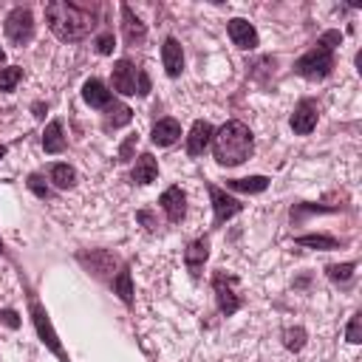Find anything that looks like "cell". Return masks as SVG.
I'll list each match as a JSON object with an SVG mask.
<instances>
[{"label": "cell", "instance_id": "obj_1", "mask_svg": "<svg viewBox=\"0 0 362 362\" xmlns=\"http://www.w3.org/2000/svg\"><path fill=\"white\" fill-rule=\"evenodd\" d=\"M48 28L62 42H79L85 40L96 25V6H79L71 0H54L45 6Z\"/></svg>", "mask_w": 362, "mask_h": 362}, {"label": "cell", "instance_id": "obj_2", "mask_svg": "<svg viewBox=\"0 0 362 362\" xmlns=\"http://www.w3.org/2000/svg\"><path fill=\"white\" fill-rule=\"evenodd\" d=\"M252 150H255L252 130L243 122H238V119L226 122L221 130L212 133V156H215V161L221 167H238V164H243L252 156Z\"/></svg>", "mask_w": 362, "mask_h": 362}, {"label": "cell", "instance_id": "obj_3", "mask_svg": "<svg viewBox=\"0 0 362 362\" xmlns=\"http://www.w3.org/2000/svg\"><path fill=\"white\" fill-rule=\"evenodd\" d=\"M342 42L339 31H325L314 48H308L297 62H294V74L305 76V79H325L334 71V48Z\"/></svg>", "mask_w": 362, "mask_h": 362}, {"label": "cell", "instance_id": "obj_4", "mask_svg": "<svg viewBox=\"0 0 362 362\" xmlns=\"http://www.w3.org/2000/svg\"><path fill=\"white\" fill-rule=\"evenodd\" d=\"M110 82L113 90H119L122 96H147L150 93V76L136 68L130 59H119L110 71Z\"/></svg>", "mask_w": 362, "mask_h": 362}, {"label": "cell", "instance_id": "obj_5", "mask_svg": "<svg viewBox=\"0 0 362 362\" xmlns=\"http://www.w3.org/2000/svg\"><path fill=\"white\" fill-rule=\"evenodd\" d=\"M235 286H238V280H235L232 274H226V272H215V274H212V288H215L218 311H221L223 317H232V314L243 305V300H240V294L235 291Z\"/></svg>", "mask_w": 362, "mask_h": 362}, {"label": "cell", "instance_id": "obj_6", "mask_svg": "<svg viewBox=\"0 0 362 362\" xmlns=\"http://www.w3.org/2000/svg\"><path fill=\"white\" fill-rule=\"evenodd\" d=\"M3 28H6L8 42H14V45H28L31 37H34V17H31V11H28L25 6H17V8L8 11Z\"/></svg>", "mask_w": 362, "mask_h": 362}, {"label": "cell", "instance_id": "obj_7", "mask_svg": "<svg viewBox=\"0 0 362 362\" xmlns=\"http://www.w3.org/2000/svg\"><path fill=\"white\" fill-rule=\"evenodd\" d=\"M28 308H31V320H34V328H37L42 345H48L62 362H68V356H65V351H62V345H59V339H57V334H54V328H51V320H48L45 308L40 305V300H37L34 294H28Z\"/></svg>", "mask_w": 362, "mask_h": 362}, {"label": "cell", "instance_id": "obj_8", "mask_svg": "<svg viewBox=\"0 0 362 362\" xmlns=\"http://www.w3.org/2000/svg\"><path fill=\"white\" fill-rule=\"evenodd\" d=\"M206 189H209V198H212V209H215V226H223L229 218H235V215L243 209V204H240L238 198L226 195L221 187H215V184H206Z\"/></svg>", "mask_w": 362, "mask_h": 362}, {"label": "cell", "instance_id": "obj_9", "mask_svg": "<svg viewBox=\"0 0 362 362\" xmlns=\"http://www.w3.org/2000/svg\"><path fill=\"white\" fill-rule=\"evenodd\" d=\"M317 119H320V107L314 99H300L294 113H291V130L297 136H308L314 127H317Z\"/></svg>", "mask_w": 362, "mask_h": 362}, {"label": "cell", "instance_id": "obj_10", "mask_svg": "<svg viewBox=\"0 0 362 362\" xmlns=\"http://www.w3.org/2000/svg\"><path fill=\"white\" fill-rule=\"evenodd\" d=\"M158 206L164 209V215H167L170 223L184 221V215H187V198H184L181 187H167V189L158 195Z\"/></svg>", "mask_w": 362, "mask_h": 362}, {"label": "cell", "instance_id": "obj_11", "mask_svg": "<svg viewBox=\"0 0 362 362\" xmlns=\"http://www.w3.org/2000/svg\"><path fill=\"white\" fill-rule=\"evenodd\" d=\"M226 31H229V37H232V42H235L238 48H243V51L257 48V31H255V25H252L249 20L235 17V20H229Z\"/></svg>", "mask_w": 362, "mask_h": 362}, {"label": "cell", "instance_id": "obj_12", "mask_svg": "<svg viewBox=\"0 0 362 362\" xmlns=\"http://www.w3.org/2000/svg\"><path fill=\"white\" fill-rule=\"evenodd\" d=\"M206 257H209V238L204 235V238H195V240L187 246V252H184V263H187V269H189L192 277H201Z\"/></svg>", "mask_w": 362, "mask_h": 362}, {"label": "cell", "instance_id": "obj_13", "mask_svg": "<svg viewBox=\"0 0 362 362\" xmlns=\"http://www.w3.org/2000/svg\"><path fill=\"white\" fill-rule=\"evenodd\" d=\"M161 62H164L167 76H178L184 71V51H181V42L175 37H167L164 40V45H161Z\"/></svg>", "mask_w": 362, "mask_h": 362}, {"label": "cell", "instance_id": "obj_14", "mask_svg": "<svg viewBox=\"0 0 362 362\" xmlns=\"http://www.w3.org/2000/svg\"><path fill=\"white\" fill-rule=\"evenodd\" d=\"M82 99H85V105H90V107H99V110H105L110 102H113V93L107 90V85L102 82V79H88L85 85H82Z\"/></svg>", "mask_w": 362, "mask_h": 362}, {"label": "cell", "instance_id": "obj_15", "mask_svg": "<svg viewBox=\"0 0 362 362\" xmlns=\"http://www.w3.org/2000/svg\"><path fill=\"white\" fill-rule=\"evenodd\" d=\"M212 133H215L212 124L204 122V119H198V122L189 127V136H187V153H189V156H201V153L209 147Z\"/></svg>", "mask_w": 362, "mask_h": 362}, {"label": "cell", "instance_id": "obj_16", "mask_svg": "<svg viewBox=\"0 0 362 362\" xmlns=\"http://www.w3.org/2000/svg\"><path fill=\"white\" fill-rule=\"evenodd\" d=\"M122 34H124L127 45H139L147 37V25L130 11V6H122Z\"/></svg>", "mask_w": 362, "mask_h": 362}, {"label": "cell", "instance_id": "obj_17", "mask_svg": "<svg viewBox=\"0 0 362 362\" xmlns=\"http://www.w3.org/2000/svg\"><path fill=\"white\" fill-rule=\"evenodd\" d=\"M153 144H158V147H170V144H175L178 139H181V124L175 122V119H158L156 124H153Z\"/></svg>", "mask_w": 362, "mask_h": 362}, {"label": "cell", "instance_id": "obj_18", "mask_svg": "<svg viewBox=\"0 0 362 362\" xmlns=\"http://www.w3.org/2000/svg\"><path fill=\"white\" fill-rule=\"evenodd\" d=\"M156 175H158V161L150 153H141L136 158V167L130 173V181L133 184H150V181H156Z\"/></svg>", "mask_w": 362, "mask_h": 362}, {"label": "cell", "instance_id": "obj_19", "mask_svg": "<svg viewBox=\"0 0 362 362\" xmlns=\"http://www.w3.org/2000/svg\"><path fill=\"white\" fill-rule=\"evenodd\" d=\"M130 119H133V110L127 107V105H122V102H110L107 107H105V130H116V127H124V124H130Z\"/></svg>", "mask_w": 362, "mask_h": 362}, {"label": "cell", "instance_id": "obj_20", "mask_svg": "<svg viewBox=\"0 0 362 362\" xmlns=\"http://www.w3.org/2000/svg\"><path fill=\"white\" fill-rule=\"evenodd\" d=\"M42 150L45 153H62L65 150V136H62V122L54 119L42 130Z\"/></svg>", "mask_w": 362, "mask_h": 362}, {"label": "cell", "instance_id": "obj_21", "mask_svg": "<svg viewBox=\"0 0 362 362\" xmlns=\"http://www.w3.org/2000/svg\"><path fill=\"white\" fill-rule=\"evenodd\" d=\"M79 260L82 263H90L96 277H105V274H110L116 269V257L110 252H90V257L88 255H79Z\"/></svg>", "mask_w": 362, "mask_h": 362}, {"label": "cell", "instance_id": "obj_22", "mask_svg": "<svg viewBox=\"0 0 362 362\" xmlns=\"http://www.w3.org/2000/svg\"><path fill=\"white\" fill-rule=\"evenodd\" d=\"M48 178L54 181L57 189H71V187L76 184V170H74L71 164H51Z\"/></svg>", "mask_w": 362, "mask_h": 362}, {"label": "cell", "instance_id": "obj_23", "mask_svg": "<svg viewBox=\"0 0 362 362\" xmlns=\"http://www.w3.org/2000/svg\"><path fill=\"white\" fill-rule=\"evenodd\" d=\"M229 189H238V192H263L269 187V178L266 175H249V178H232L226 181Z\"/></svg>", "mask_w": 362, "mask_h": 362}, {"label": "cell", "instance_id": "obj_24", "mask_svg": "<svg viewBox=\"0 0 362 362\" xmlns=\"http://www.w3.org/2000/svg\"><path fill=\"white\" fill-rule=\"evenodd\" d=\"M113 294H119L124 305H133V283H130V269L127 266L113 277Z\"/></svg>", "mask_w": 362, "mask_h": 362}, {"label": "cell", "instance_id": "obj_25", "mask_svg": "<svg viewBox=\"0 0 362 362\" xmlns=\"http://www.w3.org/2000/svg\"><path fill=\"white\" fill-rule=\"evenodd\" d=\"M297 246H308V249H339V240L331 235H300L294 238Z\"/></svg>", "mask_w": 362, "mask_h": 362}, {"label": "cell", "instance_id": "obj_26", "mask_svg": "<svg viewBox=\"0 0 362 362\" xmlns=\"http://www.w3.org/2000/svg\"><path fill=\"white\" fill-rule=\"evenodd\" d=\"M20 79H23V68H20V65L0 68V90H3V93H11Z\"/></svg>", "mask_w": 362, "mask_h": 362}, {"label": "cell", "instance_id": "obj_27", "mask_svg": "<svg viewBox=\"0 0 362 362\" xmlns=\"http://www.w3.org/2000/svg\"><path fill=\"white\" fill-rule=\"evenodd\" d=\"M354 269H356V263H334V266H328L325 272H328V277H331L334 283H348L351 274H354Z\"/></svg>", "mask_w": 362, "mask_h": 362}, {"label": "cell", "instance_id": "obj_28", "mask_svg": "<svg viewBox=\"0 0 362 362\" xmlns=\"http://www.w3.org/2000/svg\"><path fill=\"white\" fill-rule=\"evenodd\" d=\"M283 345L288 348V351H300L303 345H305V331L297 325V328H286L283 331Z\"/></svg>", "mask_w": 362, "mask_h": 362}, {"label": "cell", "instance_id": "obj_29", "mask_svg": "<svg viewBox=\"0 0 362 362\" xmlns=\"http://www.w3.org/2000/svg\"><path fill=\"white\" fill-rule=\"evenodd\" d=\"M28 189H31L37 198H51V195H54V192H51V187L45 184V178H42V175H37V173H31V175H28Z\"/></svg>", "mask_w": 362, "mask_h": 362}, {"label": "cell", "instance_id": "obj_30", "mask_svg": "<svg viewBox=\"0 0 362 362\" xmlns=\"http://www.w3.org/2000/svg\"><path fill=\"white\" fill-rule=\"evenodd\" d=\"M345 337H348L351 345H359V342H362V314H359V311L351 317V322H348V328H345Z\"/></svg>", "mask_w": 362, "mask_h": 362}, {"label": "cell", "instance_id": "obj_31", "mask_svg": "<svg viewBox=\"0 0 362 362\" xmlns=\"http://www.w3.org/2000/svg\"><path fill=\"white\" fill-rule=\"evenodd\" d=\"M113 48H116V37H113V31H105V34L96 37V51H99L102 57L113 54Z\"/></svg>", "mask_w": 362, "mask_h": 362}, {"label": "cell", "instance_id": "obj_32", "mask_svg": "<svg viewBox=\"0 0 362 362\" xmlns=\"http://www.w3.org/2000/svg\"><path fill=\"white\" fill-rule=\"evenodd\" d=\"M0 322H3V325H8L11 331H14V328H20V317H17V311H14V308H3V311H0Z\"/></svg>", "mask_w": 362, "mask_h": 362}, {"label": "cell", "instance_id": "obj_33", "mask_svg": "<svg viewBox=\"0 0 362 362\" xmlns=\"http://www.w3.org/2000/svg\"><path fill=\"white\" fill-rule=\"evenodd\" d=\"M136 141H139V136H127V139H124V144L119 147V161H130V153H133Z\"/></svg>", "mask_w": 362, "mask_h": 362}, {"label": "cell", "instance_id": "obj_34", "mask_svg": "<svg viewBox=\"0 0 362 362\" xmlns=\"http://www.w3.org/2000/svg\"><path fill=\"white\" fill-rule=\"evenodd\" d=\"M6 153H8V147H6V144H0V158H3Z\"/></svg>", "mask_w": 362, "mask_h": 362}, {"label": "cell", "instance_id": "obj_35", "mask_svg": "<svg viewBox=\"0 0 362 362\" xmlns=\"http://www.w3.org/2000/svg\"><path fill=\"white\" fill-rule=\"evenodd\" d=\"M0 62H3V51H0Z\"/></svg>", "mask_w": 362, "mask_h": 362}, {"label": "cell", "instance_id": "obj_36", "mask_svg": "<svg viewBox=\"0 0 362 362\" xmlns=\"http://www.w3.org/2000/svg\"><path fill=\"white\" fill-rule=\"evenodd\" d=\"M0 252H3V240H0Z\"/></svg>", "mask_w": 362, "mask_h": 362}]
</instances>
